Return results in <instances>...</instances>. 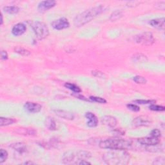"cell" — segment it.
I'll use <instances>...</instances> for the list:
<instances>
[{
    "instance_id": "obj_1",
    "label": "cell",
    "mask_w": 165,
    "mask_h": 165,
    "mask_svg": "<svg viewBox=\"0 0 165 165\" xmlns=\"http://www.w3.org/2000/svg\"><path fill=\"white\" fill-rule=\"evenodd\" d=\"M103 161L111 165H125L130 159V154L126 150H111L103 156Z\"/></svg>"
},
{
    "instance_id": "obj_2",
    "label": "cell",
    "mask_w": 165,
    "mask_h": 165,
    "mask_svg": "<svg viewBox=\"0 0 165 165\" xmlns=\"http://www.w3.org/2000/svg\"><path fill=\"white\" fill-rule=\"evenodd\" d=\"M104 7L97 6L86 10L85 11L81 12L75 18L74 25L77 27L83 26L84 25L91 21L95 18L98 16L99 15L103 13L104 11Z\"/></svg>"
},
{
    "instance_id": "obj_3",
    "label": "cell",
    "mask_w": 165,
    "mask_h": 165,
    "mask_svg": "<svg viewBox=\"0 0 165 165\" xmlns=\"http://www.w3.org/2000/svg\"><path fill=\"white\" fill-rule=\"evenodd\" d=\"M99 146L103 149L108 150H127L132 146L131 140L118 137H111L102 140Z\"/></svg>"
},
{
    "instance_id": "obj_4",
    "label": "cell",
    "mask_w": 165,
    "mask_h": 165,
    "mask_svg": "<svg viewBox=\"0 0 165 165\" xmlns=\"http://www.w3.org/2000/svg\"><path fill=\"white\" fill-rule=\"evenodd\" d=\"M32 28L39 39H43L49 35V29L47 25L43 22H34L32 24Z\"/></svg>"
},
{
    "instance_id": "obj_5",
    "label": "cell",
    "mask_w": 165,
    "mask_h": 165,
    "mask_svg": "<svg viewBox=\"0 0 165 165\" xmlns=\"http://www.w3.org/2000/svg\"><path fill=\"white\" fill-rule=\"evenodd\" d=\"M134 41L142 45L149 46L154 43V38L151 32H143L135 36Z\"/></svg>"
},
{
    "instance_id": "obj_6",
    "label": "cell",
    "mask_w": 165,
    "mask_h": 165,
    "mask_svg": "<svg viewBox=\"0 0 165 165\" xmlns=\"http://www.w3.org/2000/svg\"><path fill=\"white\" fill-rule=\"evenodd\" d=\"M152 119L146 116H140L136 117L132 121V125L135 127H148L152 124Z\"/></svg>"
},
{
    "instance_id": "obj_7",
    "label": "cell",
    "mask_w": 165,
    "mask_h": 165,
    "mask_svg": "<svg viewBox=\"0 0 165 165\" xmlns=\"http://www.w3.org/2000/svg\"><path fill=\"white\" fill-rule=\"evenodd\" d=\"M51 25L54 29L61 31L68 28L70 27V23L67 18H61L53 21L51 23Z\"/></svg>"
},
{
    "instance_id": "obj_8",
    "label": "cell",
    "mask_w": 165,
    "mask_h": 165,
    "mask_svg": "<svg viewBox=\"0 0 165 165\" xmlns=\"http://www.w3.org/2000/svg\"><path fill=\"white\" fill-rule=\"evenodd\" d=\"M137 142L142 144V145H145L147 147L151 146H157L160 143L159 138L155 137L153 136H149L139 138L137 139Z\"/></svg>"
},
{
    "instance_id": "obj_9",
    "label": "cell",
    "mask_w": 165,
    "mask_h": 165,
    "mask_svg": "<svg viewBox=\"0 0 165 165\" xmlns=\"http://www.w3.org/2000/svg\"><path fill=\"white\" fill-rule=\"evenodd\" d=\"M24 108L29 113H38L41 111L42 106L37 103L26 102L24 104Z\"/></svg>"
},
{
    "instance_id": "obj_10",
    "label": "cell",
    "mask_w": 165,
    "mask_h": 165,
    "mask_svg": "<svg viewBox=\"0 0 165 165\" xmlns=\"http://www.w3.org/2000/svg\"><path fill=\"white\" fill-rule=\"evenodd\" d=\"M27 31V27L25 25L22 23H19L12 27V34L15 36H19L23 34Z\"/></svg>"
},
{
    "instance_id": "obj_11",
    "label": "cell",
    "mask_w": 165,
    "mask_h": 165,
    "mask_svg": "<svg viewBox=\"0 0 165 165\" xmlns=\"http://www.w3.org/2000/svg\"><path fill=\"white\" fill-rule=\"evenodd\" d=\"M101 122L104 125L108 127L114 128L117 125V121L116 118L111 116H104L101 119Z\"/></svg>"
},
{
    "instance_id": "obj_12",
    "label": "cell",
    "mask_w": 165,
    "mask_h": 165,
    "mask_svg": "<svg viewBox=\"0 0 165 165\" xmlns=\"http://www.w3.org/2000/svg\"><path fill=\"white\" fill-rule=\"evenodd\" d=\"M56 5V2L52 0L49 1H43L41 2L38 5V10L40 11H46L47 10L54 7Z\"/></svg>"
},
{
    "instance_id": "obj_13",
    "label": "cell",
    "mask_w": 165,
    "mask_h": 165,
    "mask_svg": "<svg viewBox=\"0 0 165 165\" xmlns=\"http://www.w3.org/2000/svg\"><path fill=\"white\" fill-rule=\"evenodd\" d=\"M85 117L88 119L87 125L89 127H96L98 124V119L96 115L92 112H87L85 114Z\"/></svg>"
},
{
    "instance_id": "obj_14",
    "label": "cell",
    "mask_w": 165,
    "mask_h": 165,
    "mask_svg": "<svg viewBox=\"0 0 165 165\" xmlns=\"http://www.w3.org/2000/svg\"><path fill=\"white\" fill-rule=\"evenodd\" d=\"M164 22H165L164 18H157V19L150 20V21H149V24L155 28H157L159 30H164Z\"/></svg>"
},
{
    "instance_id": "obj_15",
    "label": "cell",
    "mask_w": 165,
    "mask_h": 165,
    "mask_svg": "<svg viewBox=\"0 0 165 165\" xmlns=\"http://www.w3.org/2000/svg\"><path fill=\"white\" fill-rule=\"evenodd\" d=\"M54 112L56 113L58 116L63 118L64 119L73 120L74 119V114L71 112L61 111V110H56V111H54Z\"/></svg>"
},
{
    "instance_id": "obj_16",
    "label": "cell",
    "mask_w": 165,
    "mask_h": 165,
    "mask_svg": "<svg viewBox=\"0 0 165 165\" xmlns=\"http://www.w3.org/2000/svg\"><path fill=\"white\" fill-rule=\"evenodd\" d=\"M10 147L12 148V149L14 150H16V152L20 153L25 152L27 150L26 144L24 143H21V142H18L16 143L11 144V145H10Z\"/></svg>"
},
{
    "instance_id": "obj_17",
    "label": "cell",
    "mask_w": 165,
    "mask_h": 165,
    "mask_svg": "<svg viewBox=\"0 0 165 165\" xmlns=\"http://www.w3.org/2000/svg\"><path fill=\"white\" fill-rule=\"evenodd\" d=\"M45 126L49 130L54 131L56 130V123L52 117H47L45 121Z\"/></svg>"
},
{
    "instance_id": "obj_18",
    "label": "cell",
    "mask_w": 165,
    "mask_h": 165,
    "mask_svg": "<svg viewBox=\"0 0 165 165\" xmlns=\"http://www.w3.org/2000/svg\"><path fill=\"white\" fill-rule=\"evenodd\" d=\"M16 132L21 135H27V136H35L36 134V131L33 128H18Z\"/></svg>"
},
{
    "instance_id": "obj_19",
    "label": "cell",
    "mask_w": 165,
    "mask_h": 165,
    "mask_svg": "<svg viewBox=\"0 0 165 165\" xmlns=\"http://www.w3.org/2000/svg\"><path fill=\"white\" fill-rule=\"evenodd\" d=\"M132 60L134 62L143 63L148 61L147 56L143 54H136L132 57Z\"/></svg>"
},
{
    "instance_id": "obj_20",
    "label": "cell",
    "mask_w": 165,
    "mask_h": 165,
    "mask_svg": "<svg viewBox=\"0 0 165 165\" xmlns=\"http://www.w3.org/2000/svg\"><path fill=\"white\" fill-rule=\"evenodd\" d=\"M16 122V120L12 118H8V117H0V126L1 127H5L11 125L13 123Z\"/></svg>"
},
{
    "instance_id": "obj_21",
    "label": "cell",
    "mask_w": 165,
    "mask_h": 165,
    "mask_svg": "<svg viewBox=\"0 0 165 165\" xmlns=\"http://www.w3.org/2000/svg\"><path fill=\"white\" fill-rule=\"evenodd\" d=\"M123 12L120 11V10H116L114 12H113L110 17V20L112 21H116L117 20L123 17Z\"/></svg>"
},
{
    "instance_id": "obj_22",
    "label": "cell",
    "mask_w": 165,
    "mask_h": 165,
    "mask_svg": "<svg viewBox=\"0 0 165 165\" xmlns=\"http://www.w3.org/2000/svg\"><path fill=\"white\" fill-rule=\"evenodd\" d=\"M3 11L11 14H15L19 12V8L17 6H5L3 8Z\"/></svg>"
},
{
    "instance_id": "obj_23",
    "label": "cell",
    "mask_w": 165,
    "mask_h": 165,
    "mask_svg": "<svg viewBox=\"0 0 165 165\" xmlns=\"http://www.w3.org/2000/svg\"><path fill=\"white\" fill-rule=\"evenodd\" d=\"M64 87L76 94H78L81 92V89L75 84H72L71 83H66L65 84H64Z\"/></svg>"
},
{
    "instance_id": "obj_24",
    "label": "cell",
    "mask_w": 165,
    "mask_h": 165,
    "mask_svg": "<svg viewBox=\"0 0 165 165\" xmlns=\"http://www.w3.org/2000/svg\"><path fill=\"white\" fill-rule=\"evenodd\" d=\"M14 51L18 54L21 55V56H28L31 54V52L28 51V50L24 48L23 47H16L14 48Z\"/></svg>"
},
{
    "instance_id": "obj_25",
    "label": "cell",
    "mask_w": 165,
    "mask_h": 165,
    "mask_svg": "<svg viewBox=\"0 0 165 165\" xmlns=\"http://www.w3.org/2000/svg\"><path fill=\"white\" fill-rule=\"evenodd\" d=\"M74 159V155L71 152H67L64 154L63 157V161L64 163L68 164L71 163Z\"/></svg>"
},
{
    "instance_id": "obj_26",
    "label": "cell",
    "mask_w": 165,
    "mask_h": 165,
    "mask_svg": "<svg viewBox=\"0 0 165 165\" xmlns=\"http://www.w3.org/2000/svg\"><path fill=\"white\" fill-rule=\"evenodd\" d=\"M77 157L80 160H84L88 159L91 157V153L87 151H80L77 153Z\"/></svg>"
},
{
    "instance_id": "obj_27",
    "label": "cell",
    "mask_w": 165,
    "mask_h": 165,
    "mask_svg": "<svg viewBox=\"0 0 165 165\" xmlns=\"http://www.w3.org/2000/svg\"><path fill=\"white\" fill-rule=\"evenodd\" d=\"M133 80L135 83H136L137 84H146L147 82V79L141 76H136L133 78Z\"/></svg>"
},
{
    "instance_id": "obj_28",
    "label": "cell",
    "mask_w": 165,
    "mask_h": 165,
    "mask_svg": "<svg viewBox=\"0 0 165 165\" xmlns=\"http://www.w3.org/2000/svg\"><path fill=\"white\" fill-rule=\"evenodd\" d=\"M8 158V152L3 148L0 150V164L3 163Z\"/></svg>"
},
{
    "instance_id": "obj_29",
    "label": "cell",
    "mask_w": 165,
    "mask_h": 165,
    "mask_svg": "<svg viewBox=\"0 0 165 165\" xmlns=\"http://www.w3.org/2000/svg\"><path fill=\"white\" fill-rule=\"evenodd\" d=\"M149 109L151 110L152 111H157V112H163L165 110L164 107L161 105H157V104H152L149 107Z\"/></svg>"
},
{
    "instance_id": "obj_30",
    "label": "cell",
    "mask_w": 165,
    "mask_h": 165,
    "mask_svg": "<svg viewBox=\"0 0 165 165\" xmlns=\"http://www.w3.org/2000/svg\"><path fill=\"white\" fill-rule=\"evenodd\" d=\"M90 100H91L92 101L94 102H96L98 103H101V104H105L107 103V100L104 99V98L100 97H96V96H91L89 97Z\"/></svg>"
},
{
    "instance_id": "obj_31",
    "label": "cell",
    "mask_w": 165,
    "mask_h": 165,
    "mask_svg": "<svg viewBox=\"0 0 165 165\" xmlns=\"http://www.w3.org/2000/svg\"><path fill=\"white\" fill-rule=\"evenodd\" d=\"M135 103H136L137 104H153L156 103V101L155 100H144V99H139V100H136L134 101Z\"/></svg>"
},
{
    "instance_id": "obj_32",
    "label": "cell",
    "mask_w": 165,
    "mask_h": 165,
    "mask_svg": "<svg viewBox=\"0 0 165 165\" xmlns=\"http://www.w3.org/2000/svg\"><path fill=\"white\" fill-rule=\"evenodd\" d=\"M127 107L133 112H139L140 111L139 107L135 104H128L127 105Z\"/></svg>"
},
{
    "instance_id": "obj_33",
    "label": "cell",
    "mask_w": 165,
    "mask_h": 165,
    "mask_svg": "<svg viewBox=\"0 0 165 165\" xmlns=\"http://www.w3.org/2000/svg\"><path fill=\"white\" fill-rule=\"evenodd\" d=\"M150 136L155 137H157L159 138L161 136V132L159 130V129H153L150 132Z\"/></svg>"
},
{
    "instance_id": "obj_34",
    "label": "cell",
    "mask_w": 165,
    "mask_h": 165,
    "mask_svg": "<svg viewBox=\"0 0 165 165\" xmlns=\"http://www.w3.org/2000/svg\"><path fill=\"white\" fill-rule=\"evenodd\" d=\"M165 164V161H164V158L163 157H159L156 159V160H154V161L153 162V164H157V165H164Z\"/></svg>"
},
{
    "instance_id": "obj_35",
    "label": "cell",
    "mask_w": 165,
    "mask_h": 165,
    "mask_svg": "<svg viewBox=\"0 0 165 165\" xmlns=\"http://www.w3.org/2000/svg\"><path fill=\"white\" fill-rule=\"evenodd\" d=\"M8 58V54L5 51H2L1 52V59L2 61H6Z\"/></svg>"
},
{
    "instance_id": "obj_36",
    "label": "cell",
    "mask_w": 165,
    "mask_h": 165,
    "mask_svg": "<svg viewBox=\"0 0 165 165\" xmlns=\"http://www.w3.org/2000/svg\"><path fill=\"white\" fill-rule=\"evenodd\" d=\"M92 75H94V76H96L97 78H102L104 76L103 73H102L101 72H100V71H92Z\"/></svg>"
},
{
    "instance_id": "obj_37",
    "label": "cell",
    "mask_w": 165,
    "mask_h": 165,
    "mask_svg": "<svg viewBox=\"0 0 165 165\" xmlns=\"http://www.w3.org/2000/svg\"><path fill=\"white\" fill-rule=\"evenodd\" d=\"M78 164H91V163H89L88 161H87L86 160H80L79 162L77 163Z\"/></svg>"
},
{
    "instance_id": "obj_38",
    "label": "cell",
    "mask_w": 165,
    "mask_h": 165,
    "mask_svg": "<svg viewBox=\"0 0 165 165\" xmlns=\"http://www.w3.org/2000/svg\"><path fill=\"white\" fill-rule=\"evenodd\" d=\"M3 23V15L2 14H1V23H0V25H2Z\"/></svg>"
}]
</instances>
